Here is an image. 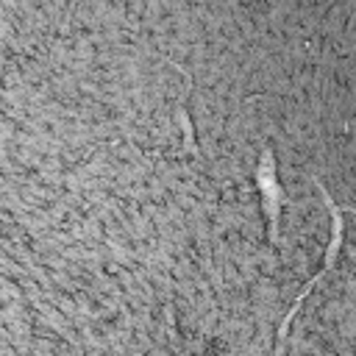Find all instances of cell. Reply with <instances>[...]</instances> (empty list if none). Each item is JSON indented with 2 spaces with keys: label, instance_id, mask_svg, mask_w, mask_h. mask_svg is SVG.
<instances>
[{
  "label": "cell",
  "instance_id": "6da1fadb",
  "mask_svg": "<svg viewBox=\"0 0 356 356\" xmlns=\"http://www.w3.org/2000/svg\"><path fill=\"white\" fill-rule=\"evenodd\" d=\"M317 189H320V195H323V203H325V209H328V214H331V242H328V250H325V261H323L320 273H317L314 278H309V281H306V286L300 289L298 300L292 303V309L286 312V317H284V320H281V325H278V345H275V356H284V339H286V328H289L292 317L298 314L300 303H303V300H306V295H309V292H312V289H314V286H317V284L325 278V273L334 267V261H337V253H339V248H342V234H345V222H342V214H345V211H353V209H348V206H337L320 181H317Z\"/></svg>",
  "mask_w": 356,
  "mask_h": 356
},
{
  "label": "cell",
  "instance_id": "7a4b0ae2",
  "mask_svg": "<svg viewBox=\"0 0 356 356\" xmlns=\"http://www.w3.org/2000/svg\"><path fill=\"white\" fill-rule=\"evenodd\" d=\"M256 181H259V189H261V197H264V211H267V220H270V245L278 248V214H281V189H278V181H275V159L270 150L261 153L259 159V170H256Z\"/></svg>",
  "mask_w": 356,
  "mask_h": 356
}]
</instances>
